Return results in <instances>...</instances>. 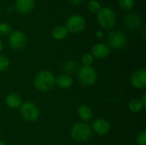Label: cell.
<instances>
[{"instance_id": "cell-1", "label": "cell", "mask_w": 146, "mask_h": 145, "mask_svg": "<svg viewBox=\"0 0 146 145\" xmlns=\"http://www.w3.org/2000/svg\"><path fill=\"white\" fill-rule=\"evenodd\" d=\"M33 84L38 91L46 92L56 85V77L50 71H41L36 75Z\"/></svg>"}, {"instance_id": "cell-2", "label": "cell", "mask_w": 146, "mask_h": 145, "mask_svg": "<svg viewBox=\"0 0 146 145\" xmlns=\"http://www.w3.org/2000/svg\"><path fill=\"white\" fill-rule=\"evenodd\" d=\"M98 21L104 29H111L116 21V15L110 7L101 8L98 13Z\"/></svg>"}, {"instance_id": "cell-3", "label": "cell", "mask_w": 146, "mask_h": 145, "mask_svg": "<svg viewBox=\"0 0 146 145\" xmlns=\"http://www.w3.org/2000/svg\"><path fill=\"white\" fill-rule=\"evenodd\" d=\"M98 75L96 70L91 66H83L78 71V79L85 86H91L97 81Z\"/></svg>"}, {"instance_id": "cell-4", "label": "cell", "mask_w": 146, "mask_h": 145, "mask_svg": "<svg viewBox=\"0 0 146 145\" xmlns=\"http://www.w3.org/2000/svg\"><path fill=\"white\" fill-rule=\"evenodd\" d=\"M20 113L24 120L31 122L37 121L40 115L38 107L34 103L30 101L22 103L20 107Z\"/></svg>"}, {"instance_id": "cell-5", "label": "cell", "mask_w": 146, "mask_h": 145, "mask_svg": "<svg viewBox=\"0 0 146 145\" xmlns=\"http://www.w3.org/2000/svg\"><path fill=\"white\" fill-rule=\"evenodd\" d=\"M70 134L73 139L78 142H84L90 139L92 136V128L88 124L77 123L72 127Z\"/></svg>"}, {"instance_id": "cell-6", "label": "cell", "mask_w": 146, "mask_h": 145, "mask_svg": "<svg viewBox=\"0 0 146 145\" xmlns=\"http://www.w3.org/2000/svg\"><path fill=\"white\" fill-rule=\"evenodd\" d=\"M127 42V38L126 34L119 30H115L111 32L108 37L109 45L115 50H119L123 48Z\"/></svg>"}, {"instance_id": "cell-7", "label": "cell", "mask_w": 146, "mask_h": 145, "mask_svg": "<svg viewBox=\"0 0 146 145\" xmlns=\"http://www.w3.org/2000/svg\"><path fill=\"white\" fill-rule=\"evenodd\" d=\"M26 42H27V38L22 32L19 30H15L9 33V44L11 49L15 50H22L26 45Z\"/></svg>"}, {"instance_id": "cell-8", "label": "cell", "mask_w": 146, "mask_h": 145, "mask_svg": "<svg viewBox=\"0 0 146 145\" xmlns=\"http://www.w3.org/2000/svg\"><path fill=\"white\" fill-rule=\"evenodd\" d=\"M86 26L85 19L79 15H74L70 16L66 23V28L68 32L73 33H79L84 30Z\"/></svg>"}, {"instance_id": "cell-9", "label": "cell", "mask_w": 146, "mask_h": 145, "mask_svg": "<svg viewBox=\"0 0 146 145\" xmlns=\"http://www.w3.org/2000/svg\"><path fill=\"white\" fill-rule=\"evenodd\" d=\"M131 84L137 89H144L146 86V71L145 68L135 71L131 76Z\"/></svg>"}, {"instance_id": "cell-10", "label": "cell", "mask_w": 146, "mask_h": 145, "mask_svg": "<svg viewBox=\"0 0 146 145\" xmlns=\"http://www.w3.org/2000/svg\"><path fill=\"white\" fill-rule=\"evenodd\" d=\"M110 53V48L103 43H98L94 44L92 48V56L93 58L97 59H104L106 58Z\"/></svg>"}, {"instance_id": "cell-11", "label": "cell", "mask_w": 146, "mask_h": 145, "mask_svg": "<svg viewBox=\"0 0 146 145\" xmlns=\"http://www.w3.org/2000/svg\"><path fill=\"white\" fill-rule=\"evenodd\" d=\"M92 130L98 135H105L110 130V124L104 119H98L92 124Z\"/></svg>"}, {"instance_id": "cell-12", "label": "cell", "mask_w": 146, "mask_h": 145, "mask_svg": "<svg viewBox=\"0 0 146 145\" xmlns=\"http://www.w3.org/2000/svg\"><path fill=\"white\" fill-rule=\"evenodd\" d=\"M124 23L129 30H137L140 27L142 24V20L139 15L131 13L126 16Z\"/></svg>"}, {"instance_id": "cell-13", "label": "cell", "mask_w": 146, "mask_h": 145, "mask_svg": "<svg viewBox=\"0 0 146 145\" xmlns=\"http://www.w3.org/2000/svg\"><path fill=\"white\" fill-rule=\"evenodd\" d=\"M34 7V0H16L15 9L21 15L29 14Z\"/></svg>"}, {"instance_id": "cell-14", "label": "cell", "mask_w": 146, "mask_h": 145, "mask_svg": "<svg viewBox=\"0 0 146 145\" xmlns=\"http://www.w3.org/2000/svg\"><path fill=\"white\" fill-rule=\"evenodd\" d=\"M5 102L7 106L11 109H18L22 104V99L21 96L16 93H10L7 95Z\"/></svg>"}, {"instance_id": "cell-15", "label": "cell", "mask_w": 146, "mask_h": 145, "mask_svg": "<svg viewBox=\"0 0 146 145\" xmlns=\"http://www.w3.org/2000/svg\"><path fill=\"white\" fill-rule=\"evenodd\" d=\"M56 85L62 89H68L73 85V79L68 73L61 74L56 79Z\"/></svg>"}, {"instance_id": "cell-16", "label": "cell", "mask_w": 146, "mask_h": 145, "mask_svg": "<svg viewBox=\"0 0 146 145\" xmlns=\"http://www.w3.org/2000/svg\"><path fill=\"white\" fill-rule=\"evenodd\" d=\"M77 113H78L79 117L85 121H88L92 120V110L87 105L83 104V105L80 106L77 110Z\"/></svg>"}, {"instance_id": "cell-17", "label": "cell", "mask_w": 146, "mask_h": 145, "mask_svg": "<svg viewBox=\"0 0 146 145\" xmlns=\"http://www.w3.org/2000/svg\"><path fill=\"white\" fill-rule=\"evenodd\" d=\"M68 31L64 26H56L52 30V37L56 40H62L68 36Z\"/></svg>"}, {"instance_id": "cell-18", "label": "cell", "mask_w": 146, "mask_h": 145, "mask_svg": "<svg viewBox=\"0 0 146 145\" xmlns=\"http://www.w3.org/2000/svg\"><path fill=\"white\" fill-rule=\"evenodd\" d=\"M128 108L129 110L133 113H139L140 111L143 110L144 109V105L141 103L140 99L138 98H134L133 100H131L128 103Z\"/></svg>"}, {"instance_id": "cell-19", "label": "cell", "mask_w": 146, "mask_h": 145, "mask_svg": "<svg viewBox=\"0 0 146 145\" xmlns=\"http://www.w3.org/2000/svg\"><path fill=\"white\" fill-rule=\"evenodd\" d=\"M87 7H88V9L92 13H98L102 8L100 3L97 0H90L87 4Z\"/></svg>"}, {"instance_id": "cell-20", "label": "cell", "mask_w": 146, "mask_h": 145, "mask_svg": "<svg viewBox=\"0 0 146 145\" xmlns=\"http://www.w3.org/2000/svg\"><path fill=\"white\" fill-rule=\"evenodd\" d=\"M119 5L125 10H130L134 6V0H118Z\"/></svg>"}, {"instance_id": "cell-21", "label": "cell", "mask_w": 146, "mask_h": 145, "mask_svg": "<svg viewBox=\"0 0 146 145\" xmlns=\"http://www.w3.org/2000/svg\"><path fill=\"white\" fill-rule=\"evenodd\" d=\"M9 67V60L5 56L0 55V73L4 72Z\"/></svg>"}, {"instance_id": "cell-22", "label": "cell", "mask_w": 146, "mask_h": 145, "mask_svg": "<svg viewBox=\"0 0 146 145\" xmlns=\"http://www.w3.org/2000/svg\"><path fill=\"white\" fill-rule=\"evenodd\" d=\"M93 56L91 53H85L81 56V61L84 66H91L93 62Z\"/></svg>"}, {"instance_id": "cell-23", "label": "cell", "mask_w": 146, "mask_h": 145, "mask_svg": "<svg viewBox=\"0 0 146 145\" xmlns=\"http://www.w3.org/2000/svg\"><path fill=\"white\" fill-rule=\"evenodd\" d=\"M11 32L10 26L6 22H0V35L4 36L8 35Z\"/></svg>"}, {"instance_id": "cell-24", "label": "cell", "mask_w": 146, "mask_h": 145, "mask_svg": "<svg viewBox=\"0 0 146 145\" xmlns=\"http://www.w3.org/2000/svg\"><path fill=\"white\" fill-rule=\"evenodd\" d=\"M76 67H77V64H76L75 62H74V61H67L63 65V69L69 73V72L74 71Z\"/></svg>"}, {"instance_id": "cell-25", "label": "cell", "mask_w": 146, "mask_h": 145, "mask_svg": "<svg viewBox=\"0 0 146 145\" xmlns=\"http://www.w3.org/2000/svg\"><path fill=\"white\" fill-rule=\"evenodd\" d=\"M138 145H146V132L142 131L137 137Z\"/></svg>"}, {"instance_id": "cell-26", "label": "cell", "mask_w": 146, "mask_h": 145, "mask_svg": "<svg viewBox=\"0 0 146 145\" xmlns=\"http://www.w3.org/2000/svg\"><path fill=\"white\" fill-rule=\"evenodd\" d=\"M85 0H69V2L73 4V5H80Z\"/></svg>"}, {"instance_id": "cell-27", "label": "cell", "mask_w": 146, "mask_h": 145, "mask_svg": "<svg viewBox=\"0 0 146 145\" xmlns=\"http://www.w3.org/2000/svg\"><path fill=\"white\" fill-rule=\"evenodd\" d=\"M146 94L145 93L144 95H143V97H142V99H140L141 100V103H142V104L144 105V108H145L146 107Z\"/></svg>"}, {"instance_id": "cell-28", "label": "cell", "mask_w": 146, "mask_h": 145, "mask_svg": "<svg viewBox=\"0 0 146 145\" xmlns=\"http://www.w3.org/2000/svg\"><path fill=\"white\" fill-rule=\"evenodd\" d=\"M96 36H97L98 38H103V36H104V33H103V32H102V31L98 30V31H97V32H96Z\"/></svg>"}, {"instance_id": "cell-29", "label": "cell", "mask_w": 146, "mask_h": 145, "mask_svg": "<svg viewBox=\"0 0 146 145\" xmlns=\"http://www.w3.org/2000/svg\"><path fill=\"white\" fill-rule=\"evenodd\" d=\"M2 49H3V43H2V41L0 40V51L2 50Z\"/></svg>"}, {"instance_id": "cell-30", "label": "cell", "mask_w": 146, "mask_h": 145, "mask_svg": "<svg viewBox=\"0 0 146 145\" xmlns=\"http://www.w3.org/2000/svg\"><path fill=\"white\" fill-rule=\"evenodd\" d=\"M0 145H5V143L3 140H1V139H0Z\"/></svg>"}]
</instances>
